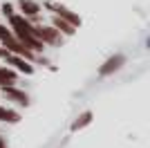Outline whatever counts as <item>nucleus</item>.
Returning a JSON list of instances; mask_svg holds the SVG:
<instances>
[{
	"label": "nucleus",
	"mask_w": 150,
	"mask_h": 148,
	"mask_svg": "<svg viewBox=\"0 0 150 148\" xmlns=\"http://www.w3.org/2000/svg\"><path fill=\"white\" fill-rule=\"evenodd\" d=\"M9 23H11V29H13V36L18 38L23 45L31 49V52H43V41L34 34V25L25 18V16H9Z\"/></svg>",
	"instance_id": "1"
},
{
	"label": "nucleus",
	"mask_w": 150,
	"mask_h": 148,
	"mask_svg": "<svg viewBox=\"0 0 150 148\" xmlns=\"http://www.w3.org/2000/svg\"><path fill=\"white\" fill-rule=\"evenodd\" d=\"M0 43L7 47V52H11V54H16V56H23V58H27V61H31V58H34V52H31L27 45L20 43L13 34H11V36H7L5 41H0Z\"/></svg>",
	"instance_id": "2"
},
{
	"label": "nucleus",
	"mask_w": 150,
	"mask_h": 148,
	"mask_svg": "<svg viewBox=\"0 0 150 148\" xmlns=\"http://www.w3.org/2000/svg\"><path fill=\"white\" fill-rule=\"evenodd\" d=\"M34 34H36L43 43H50V45L61 43V31H58L54 25H52V27H43V25H40V27H34Z\"/></svg>",
	"instance_id": "3"
},
{
	"label": "nucleus",
	"mask_w": 150,
	"mask_h": 148,
	"mask_svg": "<svg viewBox=\"0 0 150 148\" xmlns=\"http://www.w3.org/2000/svg\"><path fill=\"white\" fill-rule=\"evenodd\" d=\"M2 56H5L7 63H11V65L18 70V72L34 74V65H29V63H27V58H23V56H16V54H11V52H7V49H5V54H2Z\"/></svg>",
	"instance_id": "4"
},
{
	"label": "nucleus",
	"mask_w": 150,
	"mask_h": 148,
	"mask_svg": "<svg viewBox=\"0 0 150 148\" xmlns=\"http://www.w3.org/2000/svg\"><path fill=\"white\" fill-rule=\"evenodd\" d=\"M2 94H5L7 99L16 101V103H20V105H29V97H27L23 90H16L13 85H2Z\"/></svg>",
	"instance_id": "5"
},
{
	"label": "nucleus",
	"mask_w": 150,
	"mask_h": 148,
	"mask_svg": "<svg viewBox=\"0 0 150 148\" xmlns=\"http://www.w3.org/2000/svg\"><path fill=\"white\" fill-rule=\"evenodd\" d=\"M47 7H50V9H54V14H56V16H61V18L69 20V23H72V25H76V27L81 25V18H79L76 14H72V11H69V9H67V7L54 5V2H47Z\"/></svg>",
	"instance_id": "6"
},
{
	"label": "nucleus",
	"mask_w": 150,
	"mask_h": 148,
	"mask_svg": "<svg viewBox=\"0 0 150 148\" xmlns=\"http://www.w3.org/2000/svg\"><path fill=\"white\" fill-rule=\"evenodd\" d=\"M18 7H20V11H23L25 18H36L38 14H40V5L34 2V0H20Z\"/></svg>",
	"instance_id": "7"
},
{
	"label": "nucleus",
	"mask_w": 150,
	"mask_h": 148,
	"mask_svg": "<svg viewBox=\"0 0 150 148\" xmlns=\"http://www.w3.org/2000/svg\"><path fill=\"white\" fill-rule=\"evenodd\" d=\"M123 61H125V58H123L121 54L112 56V58H108V61H105V65H103V68L99 70V74H101V76H108V74H112L114 70H119L121 65H123Z\"/></svg>",
	"instance_id": "8"
},
{
	"label": "nucleus",
	"mask_w": 150,
	"mask_h": 148,
	"mask_svg": "<svg viewBox=\"0 0 150 148\" xmlns=\"http://www.w3.org/2000/svg\"><path fill=\"white\" fill-rule=\"evenodd\" d=\"M54 27H56L61 34H65V36H74V31H76V25H72L69 20H65V18H61V16H56L54 18Z\"/></svg>",
	"instance_id": "9"
},
{
	"label": "nucleus",
	"mask_w": 150,
	"mask_h": 148,
	"mask_svg": "<svg viewBox=\"0 0 150 148\" xmlns=\"http://www.w3.org/2000/svg\"><path fill=\"white\" fill-rule=\"evenodd\" d=\"M0 81H2V85H13L16 83V72L9 68H0Z\"/></svg>",
	"instance_id": "10"
},
{
	"label": "nucleus",
	"mask_w": 150,
	"mask_h": 148,
	"mask_svg": "<svg viewBox=\"0 0 150 148\" xmlns=\"http://www.w3.org/2000/svg\"><path fill=\"white\" fill-rule=\"evenodd\" d=\"M0 121L16 123V121H20V117H18V112H13V110H7V108H2V105H0Z\"/></svg>",
	"instance_id": "11"
},
{
	"label": "nucleus",
	"mask_w": 150,
	"mask_h": 148,
	"mask_svg": "<svg viewBox=\"0 0 150 148\" xmlns=\"http://www.w3.org/2000/svg\"><path fill=\"white\" fill-rule=\"evenodd\" d=\"M90 121H92V112H83L81 117L76 119V121H74V123H72V130H81V128H83V126H88V123H90Z\"/></svg>",
	"instance_id": "12"
},
{
	"label": "nucleus",
	"mask_w": 150,
	"mask_h": 148,
	"mask_svg": "<svg viewBox=\"0 0 150 148\" xmlns=\"http://www.w3.org/2000/svg\"><path fill=\"white\" fill-rule=\"evenodd\" d=\"M0 14H5V16H11V14H13V7L9 5V2H5V5L0 7Z\"/></svg>",
	"instance_id": "13"
},
{
	"label": "nucleus",
	"mask_w": 150,
	"mask_h": 148,
	"mask_svg": "<svg viewBox=\"0 0 150 148\" xmlns=\"http://www.w3.org/2000/svg\"><path fill=\"white\" fill-rule=\"evenodd\" d=\"M0 148H7V144H5V139L0 137Z\"/></svg>",
	"instance_id": "14"
},
{
	"label": "nucleus",
	"mask_w": 150,
	"mask_h": 148,
	"mask_svg": "<svg viewBox=\"0 0 150 148\" xmlns=\"http://www.w3.org/2000/svg\"><path fill=\"white\" fill-rule=\"evenodd\" d=\"M0 85H2V81H0Z\"/></svg>",
	"instance_id": "15"
}]
</instances>
